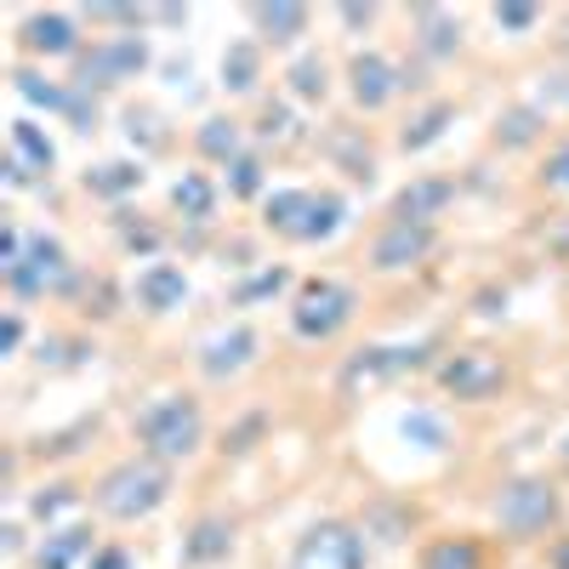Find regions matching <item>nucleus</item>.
<instances>
[{
	"mask_svg": "<svg viewBox=\"0 0 569 569\" xmlns=\"http://www.w3.org/2000/svg\"><path fill=\"white\" fill-rule=\"evenodd\" d=\"M131 433L142 439V450L160 456V461H177V456H194L200 450V433H206V416L188 393H166L154 399L149 410H137Z\"/></svg>",
	"mask_w": 569,
	"mask_h": 569,
	"instance_id": "obj_1",
	"label": "nucleus"
},
{
	"mask_svg": "<svg viewBox=\"0 0 569 569\" xmlns=\"http://www.w3.org/2000/svg\"><path fill=\"white\" fill-rule=\"evenodd\" d=\"M353 284H337V279H313V284H302V297H297V308H291V325H297V337H308V342H330L337 330L353 319Z\"/></svg>",
	"mask_w": 569,
	"mask_h": 569,
	"instance_id": "obj_2",
	"label": "nucleus"
},
{
	"mask_svg": "<svg viewBox=\"0 0 569 569\" xmlns=\"http://www.w3.org/2000/svg\"><path fill=\"white\" fill-rule=\"evenodd\" d=\"M160 501H166V472L160 467L126 461V467H114L109 479L98 485V507L114 512V518H149Z\"/></svg>",
	"mask_w": 569,
	"mask_h": 569,
	"instance_id": "obj_3",
	"label": "nucleus"
},
{
	"mask_svg": "<svg viewBox=\"0 0 569 569\" xmlns=\"http://www.w3.org/2000/svg\"><path fill=\"white\" fill-rule=\"evenodd\" d=\"M552 512H558V496H552V485H541V479H518V485H507L501 501H496L501 530L518 536V541L541 536V530L552 525Z\"/></svg>",
	"mask_w": 569,
	"mask_h": 569,
	"instance_id": "obj_4",
	"label": "nucleus"
},
{
	"mask_svg": "<svg viewBox=\"0 0 569 569\" xmlns=\"http://www.w3.org/2000/svg\"><path fill=\"white\" fill-rule=\"evenodd\" d=\"M291 569H365V547L348 525H319L302 536Z\"/></svg>",
	"mask_w": 569,
	"mask_h": 569,
	"instance_id": "obj_5",
	"label": "nucleus"
},
{
	"mask_svg": "<svg viewBox=\"0 0 569 569\" xmlns=\"http://www.w3.org/2000/svg\"><path fill=\"white\" fill-rule=\"evenodd\" d=\"M69 273V257H63V246L58 240H29V251L7 268V279H12V291L18 297H40V291H52V284Z\"/></svg>",
	"mask_w": 569,
	"mask_h": 569,
	"instance_id": "obj_6",
	"label": "nucleus"
},
{
	"mask_svg": "<svg viewBox=\"0 0 569 569\" xmlns=\"http://www.w3.org/2000/svg\"><path fill=\"white\" fill-rule=\"evenodd\" d=\"M433 222H388V233L370 246V268H382V273H393V268H410V262H421L427 251H433Z\"/></svg>",
	"mask_w": 569,
	"mask_h": 569,
	"instance_id": "obj_7",
	"label": "nucleus"
},
{
	"mask_svg": "<svg viewBox=\"0 0 569 569\" xmlns=\"http://www.w3.org/2000/svg\"><path fill=\"white\" fill-rule=\"evenodd\" d=\"M501 382H507V370H501L496 353H456V359L445 365V388H450L456 399H490Z\"/></svg>",
	"mask_w": 569,
	"mask_h": 569,
	"instance_id": "obj_8",
	"label": "nucleus"
},
{
	"mask_svg": "<svg viewBox=\"0 0 569 569\" xmlns=\"http://www.w3.org/2000/svg\"><path fill=\"white\" fill-rule=\"evenodd\" d=\"M251 359H257V330H246V325L222 330V337H211V342L200 348V370L211 376V382H228V376H240Z\"/></svg>",
	"mask_w": 569,
	"mask_h": 569,
	"instance_id": "obj_9",
	"label": "nucleus"
},
{
	"mask_svg": "<svg viewBox=\"0 0 569 569\" xmlns=\"http://www.w3.org/2000/svg\"><path fill=\"white\" fill-rule=\"evenodd\" d=\"M450 200H456V182H445V177H421V182H410L405 194L393 200V222H433Z\"/></svg>",
	"mask_w": 569,
	"mask_h": 569,
	"instance_id": "obj_10",
	"label": "nucleus"
},
{
	"mask_svg": "<svg viewBox=\"0 0 569 569\" xmlns=\"http://www.w3.org/2000/svg\"><path fill=\"white\" fill-rule=\"evenodd\" d=\"M353 103L359 109H382L393 91H399V80H393V63L382 58V52H365V58H353Z\"/></svg>",
	"mask_w": 569,
	"mask_h": 569,
	"instance_id": "obj_11",
	"label": "nucleus"
},
{
	"mask_svg": "<svg viewBox=\"0 0 569 569\" xmlns=\"http://www.w3.org/2000/svg\"><path fill=\"white\" fill-rule=\"evenodd\" d=\"M182 297H188V279H182V268L154 262L149 273H137V302L149 308V313H171V308H182Z\"/></svg>",
	"mask_w": 569,
	"mask_h": 569,
	"instance_id": "obj_12",
	"label": "nucleus"
},
{
	"mask_svg": "<svg viewBox=\"0 0 569 569\" xmlns=\"http://www.w3.org/2000/svg\"><path fill=\"white\" fill-rule=\"evenodd\" d=\"M23 40H29V52H46V58H63L74 52V23L63 12H40L23 23Z\"/></svg>",
	"mask_w": 569,
	"mask_h": 569,
	"instance_id": "obj_13",
	"label": "nucleus"
},
{
	"mask_svg": "<svg viewBox=\"0 0 569 569\" xmlns=\"http://www.w3.org/2000/svg\"><path fill=\"white\" fill-rule=\"evenodd\" d=\"M251 18H257L262 40H273V46H284V40H297V34L308 29V12H302V7H257Z\"/></svg>",
	"mask_w": 569,
	"mask_h": 569,
	"instance_id": "obj_14",
	"label": "nucleus"
},
{
	"mask_svg": "<svg viewBox=\"0 0 569 569\" xmlns=\"http://www.w3.org/2000/svg\"><path fill=\"white\" fill-rule=\"evenodd\" d=\"M131 69H142V40H114L98 52V86H114Z\"/></svg>",
	"mask_w": 569,
	"mask_h": 569,
	"instance_id": "obj_15",
	"label": "nucleus"
},
{
	"mask_svg": "<svg viewBox=\"0 0 569 569\" xmlns=\"http://www.w3.org/2000/svg\"><path fill=\"white\" fill-rule=\"evenodd\" d=\"M416 23L427 29V34H421V46H427L433 58H445V52H456V46H461V29H456V23H445V12H433V7H421V12H416Z\"/></svg>",
	"mask_w": 569,
	"mask_h": 569,
	"instance_id": "obj_16",
	"label": "nucleus"
},
{
	"mask_svg": "<svg viewBox=\"0 0 569 569\" xmlns=\"http://www.w3.org/2000/svg\"><path fill=\"white\" fill-rule=\"evenodd\" d=\"M228 541H233V525H222V518H206V525L194 530V541H188V563H206V558L228 552Z\"/></svg>",
	"mask_w": 569,
	"mask_h": 569,
	"instance_id": "obj_17",
	"label": "nucleus"
},
{
	"mask_svg": "<svg viewBox=\"0 0 569 569\" xmlns=\"http://www.w3.org/2000/svg\"><path fill=\"white\" fill-rule=\"evenodd\" d=\"M445 120H456V109H450V103H433L427 114H416V120L405 126V137H399V142H405V149H427V142H433V137L445 131Z\"/></svg>",
	"mask_w": 569,
	"mask_h": 569,
	"instance_id": "obj_18",
	"label": "nucleus"
},
{
	"mask_svg": "<svg viewBox=\"0 0 569 569\" xmlns=\"http://www.w3.org/2000/svg\"><path fill=\"white\" fill-rule=\"evenodd\" d=\"M222 80H228V91H251L257 86V52L251 46H233V52L222 58Z\"/></svg>",
	"mask_w": 569,
	"mask_h": 569,
	"instance_id": "obj_19",
	"label": "nucleus"
},
{
	"mask_svg": "<svg viewBox=\"0 0 569 569\" xmlns=\"http://www.w3.org/2000/svg\"><path fill=\"white\" fill-rule=\"evenodd\" d=\"M200 149L211 160H233V149H240V131H233V120H206L200 126Z\"/></svg>",
	"mask_w": 569,
	"mask_h": 569,
	"instance_id": "obj_20",
	"label": "nucleus"
},
{
	"mask_svg": "<svg viewBox=\"0 0 569 569\" xmlns=\"http://www.w3.org/2000/svg\"><path fill=\"white\" fill-rule=\"evenodd\" d=\"M171 200H177L188 217H211V182H206V177H182V182L171 188Z\"/></svg>",
	"mask_w": 569,
	"mask_h": 569,
	"instance_id": "obj_21",
	"label": "nucleus"
},
{
	"mask_svg": "<svg viewBox=\"0 0 569 569\" xmlns=\"http://www.w3.org/2000/svg\"><path fill=\"white\" fill-rule=\"evenodd\" d=\"M12 142H18V154H29V160H34L40 171H46V166H52V142H40L29 120H18V131H12Z\"/></svg>",
	"mask_w": 569,
	"mask_h": 569,
	"instance_id": "obj_22",
	"label": "nucleus"
},
{
	"mask_svg": "<svg viewBox=\"0 0 569 569\" xmlns=\"http://www.w3.org/2000/svg\"><path fill=\"white\" fill-rule=\"evenodd\" d=\"M91 188H103V194H120V188H137L142 182V171H131V166H103L98 177H86Z\"/></svg>",
	"mask_w": 569,
	"mask_h": 569,
	"instance_id": "obj_23",
	"label": "nucleus"
},
{
	"mask_svg": "<svg viewBox=\"0 0 569 569\" xmlns=\"http://www.w3.org/2000/svg\"><path fill=\"white\" fill-rule=\"evenodd\" d=\"M291 80H297L302 98H325V63H319V58H302V63L291 69Z\"/></svg>",
	"mask_w": 569,
	"mask_h": 569,
	"instance_id": "obj_24",
	"label": "nucleus"
},
{
	"mask_svg": "<svg viewBox=\"0 0 569 569\" xmlns=\"http://www.w3.org/2000/svg\"><path fill=\"white\" fill-rule=\"evenodd\" d=\"M427 569H479V552H472V547H433Z\"/></svg>",
	"mask_w": 569,
	"mask_h": 569,
	"instance_id": "obj_25",
	"label": "nucleus"
},
{
	"mask_svg": "<svg viewBox=\"0 0 569 569\" xmlns=\"http://www.w3.org/2000/svg\"><path fill=\"white\" fill-rule=\"evenodd\" d=\"M530 137H536V114H530V109L507 114V142H530Z\"/></svg>",
	"mask_w": 569,
	"mask_h": 569,
	"instance_id": "obj_26",
	"label": "nucleus"
},
{
	"mask_svg": "<svg viewBox=\"0 0 569 569\" xmlns=\"http://www.w3.org/2000/svg\"><path fill=\"white\" fill-rule=\"evenodd\" d=\"M496 23H507V29H530V23H536V7H496Z\"/></svg>",
	"mask_w": 569,
	"mask_h": 569,
	"instance_id": "obj_27",
	"label": "nucleus"
},
{
	"mask_svg": "<svg viewBox=\"0 0 569 569\" xmlns=\"http://www.w3.org/2000/svg\"><path fill=\"white\" fill-rule=\"evenodd\" d=\"M279 284H284V268H273V273H262L257 284H246V291H240V302H251V297H268V291H279Z\"/></svg>",
	"mask_w": 569,
	"mask_h": 569,
	"instance_id": "obj_28",
	"label": "nucleus"
},
{
	"mask_svg": "<svg viewBox=\"0 0 569 569\" xmlns=\"http://www.w3.org/2000/svg\"><path fill=\"white\" fill-rule=\"evenodd\" d=\"M233 188H240V194H257V160H233Z\"/></svg>",
	"mask_w": 569,
	"mask_h": 569,
	"instance_id": "obj_29",
	"label": "nucleus"
},
{
	"mask_svg": "<svg viewBox=\"0 0 569 569\" xmlns=\"http://www.w3.org/2000/svg\"><path fill=\"white\" fill-rule=\"evenodd\" d=\"M547 182H558V188H569V149L547 160Z\"/></svg>",
	"mask_w": 569,
	"mask_h": 569,
	"instance_id": "obj_30",
	"label": "nucleus"
}]
</instances>
